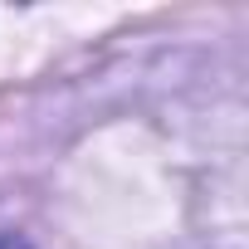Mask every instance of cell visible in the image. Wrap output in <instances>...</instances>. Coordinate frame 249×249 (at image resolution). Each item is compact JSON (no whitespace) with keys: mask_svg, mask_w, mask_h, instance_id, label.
<instances>
[{"mask_svg":"<svg viewBox=\"0 0 249 249\" xmlns=\"http://www.w3.org/2000/svg\"><path fill=\"white\" fill-rule=\"evenodd\" d=\"M0 249H35V244H30L25 234H10V230H5V234H0Z\"/></svg>","mask_w":249,"mask_h":249,"instance_id":"obj_1","label":"cell"}]
</instances>
